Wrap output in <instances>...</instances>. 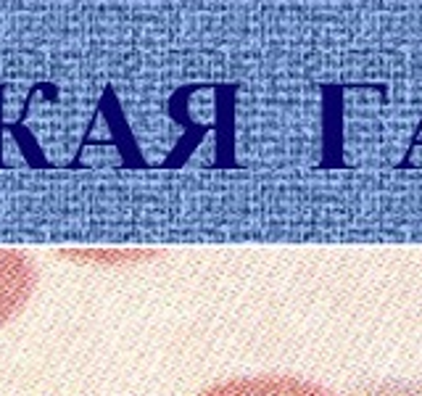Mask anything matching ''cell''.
I'll return each instance as SVG.
<instances>
[{
	"label": "cell",
	"instance_id": "cell-1",
	"mask_svg": "<svg viewBox=\"0 0 422 396\" xmlns=\"http://www.w3.org/2000/svg\"><path fill=\"white\" fill-rule=\"evenodd\" d=\"M193 396H336L314 380L288 375V373H256V375H235L217 383Z\"/></svg>",
	"mask_w": 422,
	"mask_h": 396
},
{
	"label": "cell",
	"instance_id": "cell-2",
	"mask_svg": "<svg viewBox=\"0 0 422 396\" xmlns=\"http://www.w3.org/2000/svg\"><path fill=\"white\" fill-rule=\"evenodd\" d=\"M37 288L34 259L21 248L0 246V327L30 304Z\"/></svg>",
	"mask_w": 422,
	"mask_h": 396
}]
</instances>
